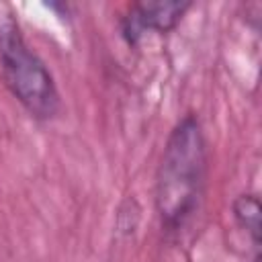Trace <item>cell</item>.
Returning <instances> with one entry per match:
<instances>
[{"instance_id":"obj_3","label":"cell","mask_w":262,"mask_h":262,"mask_svg":"<svg viewBox=\"0 0 262 262\" xmlns=\"http://www.w3.org/2000/svg\"><path fill=\"white\" fill-rule=\"evenodd\" d=\"M190 8V2L180 0H143L129 6L127 14L121 20L123 35L129 43H135L143 33H168L172 31L184 12Z\"/></svg>"},{"instance_id":"obj_1","label":"cell","mask_w":262,"mask_h":262,"mask_svg":"<svg viewBox=\"0 0 262 262\" xmlns=\"http://www.w3.org/2000/svg\"><path fill=\"white\" fill-rule=\"evenodd\" d=\"M207 180V141L194 115L168 135L156 178V209L166 229H180L199 209Z\"/></svg>"},{"instance_id":"obj_4","label":"cell","mask_w":262,"mask_h":262,"mask_svg":"<svg viewBox=\"0 0 262 262\" xmlns=\"http://www.w3.org/2000/svg\"><path fill=\"white\" fill-rule=\"evenodd\" d=\"M262 209L256 194H239L233 201V217L244 227L254 244H260V231H262Z\"/></svg>"},{"instance_id":"obj_2","label":"cell","mask_w":262,"mask_h":262,"mask_svg":"<svg viewBox=\"0 0 262 262\" xmlns=\"http://www.w3.org/2000/svg\"><path fill=\"white\" fill-rule=\"evenodd\" d=\"M0 70L12 96L37 119L57 115L61 102L53 76L27 45L8 6L0 4Z\"/></svg>"},{"instance_id":"obj_5","label":"cell","mask_w":262,"mask_h":262,"mask_svg":"<svg viewBox=\"0 0 262 262\" xmlns=\"http://www.w3.org/2000/svg\"><path fill=\"white\" fill-rule=\"evenodd\" d=\"M254 262H260V258H258V256H256V258H254Z\"/></svg>"}]
</instances>
